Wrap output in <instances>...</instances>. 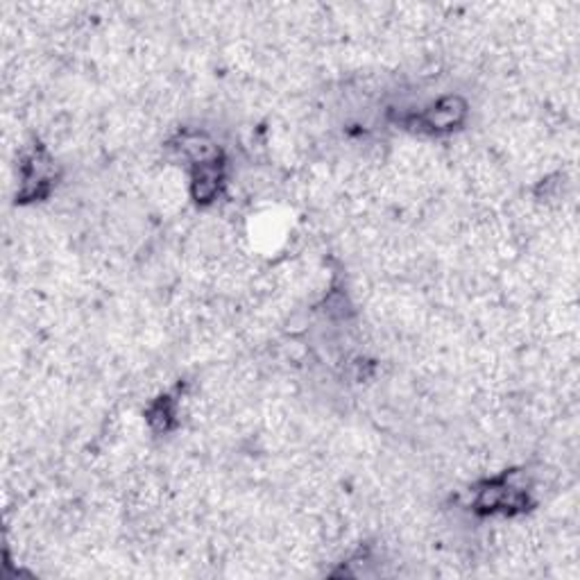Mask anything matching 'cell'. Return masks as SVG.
I'll return each instance as SVG.
<instances>
[{"instance_id":"cell-1","label":"cell","mask_w":580,"mask_h":580,"mask_svg":"<svg viewBox=\"0 0 580 580\" xmlns=\"http://www.w3.org/2000/svg\"><path fill=\"white\" fill-rule=\"evenodd\" d=\"M531 506V490L510 474L492 477L474 488L472 508L481 514H517Z\"/></svg>"},{"instance_id":"cell-2","label":"cell","mask_w":580,"mask_h":580,"mask_svg":"<svg viewBox=\"0 0 580 580\" xmlns=\"http://www.w3.org/2000/svg\"><path fill=\"white\" fill-rule=\"evenodd\" d=\"M54 182V161L43 148L28 152L19 163V198L21 202L43 200Z\"/></svg>"},{"instance_id":"cell-3","label":"cell","mask_w":580,"mask_h":580,"mask_svg":"<svg viewBox=\"0 0 580 580\" xmlns=\"http://www.w3.org/2000/svg\"><path fill=\"white\" fill-rule=\"evenodd\" d=\"M468 102L460 96H442L420 113L411 116V123L429 134H449L468 119Z\"/></svg>"},{"instance_id":"cell-4","label":"cell","mask_w":580,"mask_h":580,"mask_svg":"<svg viewBox=\"0 0 580 580\" xmlns=\"http://www.w3.org/2000/svg\"><path fill=\"white\" fill-rule=\"evenodd\" d=\"M224 187V163L222 157L198 163L191 168V200L200 207L216 202Z\"/></svg>"},{"instance_id":"cell-5","label":"cell","mask_w":580,"mask_h":580,"mask_svg":"<svg viewBox=\"0 0 580 580\" xmlns=\"http://www.w3.org/2000/svg\"><path fill=\"white\" fill-rule=\"evenodd\" d=\"M146 420L157 433H168L178 424V399L172 394L157 397L146 411Z\"/></svg>"}]
</instances>
